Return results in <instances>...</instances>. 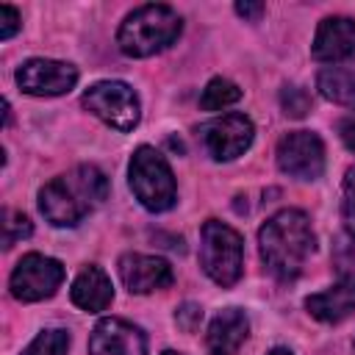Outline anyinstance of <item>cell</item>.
<instances>
[{"label": "cell", "mask_w": 355, "mask_h": 355, "mask_svg": "<svg viewBox=\"0 0 355 355\" xmlns=\"http://www.w3.org/2000/svg\"><path fill=\"white\" fill-rule=\"evenodd\" d=\"M108 197V178L94 164H80L39 189V211L55 227H75Z\"/></svg>", "instance_id": "cell-1"}, {"label": "cell", "mask_w": 355, "mask_h": 355, "mask_svg": "<svg viewBox=\"0 0 355 355\" xmlns=\"http://www.w3.org/2000/svg\"><path fill=\"white\" fill-rule=\"evenodd\" d=\"M258 247L266 269L277 280H294L305 269L316 250V233L311 219L300 208H283L258 230Z\"/></svg>", "instance_id": "cell-2"}, {"label": "cell", "mask_w": 355, "mask_h": 355, "mask_svg": "<svg viewBox=\"0 0 355 355\" xmlns=\"http://www.w3.org/2000/svg\"><path fill=\"white\" fill-rule=\"evenodd\" d=\"M180 31H183V19L175 8L164 3H147L133 8L122 19L116 31V47L130 58H147L175 44Z\"/></svg>", "instance_id": "cell-3"}, {"label": "cell", "mask_w": 355, "mask_h": 355, "mask_svg": "<svg viewBox=\"0 0 355 355\" xmlns=\"http://www.w3.org/2000/svg\"><path fill=\"white\" fill-rule=\"evenodd\" d=\"M128 180H130L133 197L153 214H164L178 202V183H175L172 166L150 144L136 147V153L130 155Z\"/></svg>", "instance_id": "cell-4"}, {"label": "cell", "mask_w": 355, "mask_h": 355, "mask_svg": "<svg viewBox=\"0 0 355 355\" xmlns=\"http://www.w3.org/2000/svg\"><path fill=\"white\" fill-rule=\"evenodd\" d=\"M200 263L202 272L222 288L233 286L241 277V266H244V241L241 236L219 222V219H208L200 227Z\"/></svg>", "instance_id": "cell-5"}, {"label": "cell", "mask_w": 355, "mask_h": 355, "mask_svg": "<svg viewBox=\"0 0 355 355\" xmlns=\"http://www.w3.org/2000/svg\"><path fill=\"white\" fill-rule=\"evenodd\" d=\"M80 103L89 114H94L97 119H103L108 128L119 133L133 130L141 119L139 94L125 80H97L83 92Z\"/></svg>", "instance_id": "cell-6"}, {"label": "cell", "mask_w": 355, "mask_h": 355, "mask_svg": "<svg viewBox=\"0 0 355 355\" xmlns=\"http://www.w3.org/2000/svg\"><path fill=\"white\" fill-rule=\"evenodd\" d=\"M61 283H64L61 261L42 255V252H28L14 266L8 288H11L14 300H19V302H39V300L53 297Z\"/></svg>", "instance_id": "cell-7"}, {"label": "cell", "mask_w": 355, "mask_h": 355, "mask_svg": "<svg viewBox=\"0 0 355 355\" xmlns=\"http://www.w3.org/2000/svg\"><path fill=\"white\" fill-rule=\"evenodd\" d=\"M277 166L288 178L316 180L324 172V144L313 130H291L277 141Z\"/></svg>", "instance_id": "cell-8"}, {"label": "cell", "mask_w": 355, "mask_h": 355, "mask_svg": "<svg viewBox=\"0 0 355 355\" xmlns=\"http://www.w3.org/2000/svg\"><path fill=\"white\" fill-rule=\"evenodd\" d=\"M200 139H202L205 153L214 161H233L250 150L255 139V128L250 116L244 114H225V116L205 122L200 128Z\"/></svg>", "instance_id": "cell-9"}, {"label": "cell", "mask_w": 355, "mask_h": 355, "mask_svg": "<svg viewBox=\"0 0 355 355\" xmlns=\"http://www.w3.org/2000/svg\"><path fill=\"white\" fill-rule=\"evenodd\" d=\"M78 83V67L55 58H28L17 69V86L25 94L36 97H58L72 92Z\"/></svg>", "instance_id": "cell-10"}, {"label": "cell", "mask_w": 355, "mask_h": 355, "mask_svg": "<svg viewBox=\"0 0 355 355\" xmlns=\"http://www.w3.org/2000/svg\"><path fill=\"white\" fill-rule=\"evenodd\" d=\"M89 352L92 355H147V338L136 324L108 316L94 324L89 336Z\"/></svg>", "instance_id": "cell-11"}, {"label": "cell", "mask_w": 355, "mask_h": 355, "mask_svg": "<svg viewBox=\"0 0 355 355\" xmlns=\"http://www.w3.org/2000/svg\"><path fill=\"white\" fill-rule=\"evenodd\" d=\"M119 277L130 294H150L158 288L172 286L175 272L172 266L158 255H141V252H125L119 258Z\"/></svg>", "instance_id": "cell-12"}, {"label": "cell", "mask_w": 355, "mask_h": 355, "mask_svg": "<svg viewBox=\"0 0 355 355\" xmlns=\"http://www.w3.org/2000/svg\"><path fill=\"white\" fill-rule=\"evenodd\" d=\"M355 53V19L349 17H324L316 28L311 55L316 61L338 64Z\"/></svg>", "instance_id": "cell-13"}, {"label": "cell", "mask_w": 355, "mask_h": 355, "mask_svg": "<svg viewBox=\"0 0 355 355\" xmlns=\"http://www.w3.org/2000/svg\"><path fill=\"white\" fill-rule=\"evenodd\" d=\"M250 336V319L241 308L219 311L205 333V347L211 355H233Z\"/></svg>", "instance_id": "cell-14"}, {"label": "cell", "mask_w": 355, "mask_h": 355, "mask_svg": "<svg viewBox=\"0 0 355 355\" xmlns=\"http://www.w3.org/2000/svg\"><path fill=\"white\" fill-rule=\"evenodd\" d=\"M305 308L313 319L324 322V324H338L341 319H347L355 311V277H338L336 286L311 294L305 300Z\"/></svg>", "instance_id": "cell-15"}, {"label": "cell", "mask_w": 355, "mask_h": 355, "mask_svg": "<svg viewBox=\"0 0 355 355\" xmlns=\"http://www.w3.org/2000/svg\"><path fill=\"white\" fill-rule=\"evenodd\" d=\"M72 302L89 313H97V311H105L114 300V286H111V277L100 269V266H83L78 272V277L72 280V291H69Z\"/></svg>", "instance_id": "cell-16"}, {"label": "cell", "mask_w": 355, "mask_h": 355, "mask_svg": "<svg viewBox=\"0 0 355 355\" xmlns=\"http://www.w3.org/2000/svg\"><path fill=\"white\" fill-rule=\"evenodd\" d=\"M316 89L322 92V97L355 108V61L347 64H333L327 69L319 72L316 78Z\"/></svg>", "instance_id": "cell-17"}, {"label": "cell", "mask_w": 355, "mask_h": 355, "mask_svg": "<svg viewBox=\"0 0 355 355\" xmlns=\"http://www.w3.org/2000/svg\"><path fill=\"white\" fill-rule=\"evenodd\" d=\"M239 100H241V89L233 80H227V78H211L205 83L202 94H200V108L202 111H222V108H227V105H233Z\"/></svg>", "instance_id": "cell-18"}, {"label": "cell", "mask_w": 355, "mask_h": 355, "mask_svg": "<svg viewBox=\"0 0 355 355\" xmlns=\"http://www.w3.org/2000/svg\"><path fill=\"white\" fill-rule=\"evenodd\" d=\"M67 352H69V333L64 327H47V330H42L22 349V355H67Z\"/></svg>", "instance_id": "cell-19"}, {"label": "cell", "mask_w": 355, "mask_h": 355, "mask_svg": "<svg viewBox=\"0 0 355 355\" xmlns=\"http://www.w3.org/2000/svg\"><path fill=\"white\" fill-rule=\"evenodd\" d=\"M341 219L349 239H355V166L347 169L344 186H341Z\"/></svg>", "instance_id": "cell-20"}, {"label": "cell", "mask_w": 355, "mask_h": 355, "mask_svg": "<svg viewBox=\"0 0 355 355\" xmlns=\"http://www.w3.org/2000/svg\"><path fill=\"white\" fill-rule=\"evenodd\" d=\"M280 105L286 116H305L311 111V94L300 86H283L280 92Z\"/></svg>", "instance_id": "cell-21"}, {"label": "cell", "mask_w": 355, "mask_h": 355, "mask_svg": "<svg viewBox=\"0 0 355 355\" xmlns=\"http://www.w3.org/2000/svg\"><path fill=\"white\" fill-rule=\"evenodd\" d=\"M3 247H14L17 241L28 239L33 233V225L25 214H6V222H3Z\"/></svg>", "instance_id": "cell-22"}, {"label": "cell", "mask_w": 355, "mask_h": 355, "mask_svg": "<svg viewBox=\"0 0 355 355\" xmlns=\"http://www.w3.org/2000/svg\"><path fill=\"white\" fill-rule=\"evenodd\" d=\"M336 263L341 277H355V239H341L336 247Z\"/></svg>", "instance_id": "cell-23"}, {"label": "cell", "mask_w": 355, "mask_h": 355, "mask_svg": "<svg viewBox=\"0 0 355 355\" xmlns=\"http://www.w3.org/2000/svg\"><path fill=\"white\" fill-rule=\"evenodd\" d=\"M175 322H178V327H183L186 333H194V330L200 327V322H202V308L194 305V302H186V305H180V308L175 311Z\"/></svg>", "instance_id": "cell-24"}, {"label": "cell", "mask_w": 355, "mask_h": 355, "mask_svg": "<svg viewBox=\"0 0 355 355\" xmlns=\"http://www.w3.org/2000/svg\"><path fill=\"white\" fill-rule=\"evenodd\" d=\"M19 11L14 8V6H8V3H3L0 6V39L6 42V39H11L17 31H19Z\"/></svg>", "instance_id": "cell-25"}, {"label": "cell", "mask_w": 355, "mask_h": 355, "mask_svg": "<svg viewBox=\"0 0 355 355\" xmlns=\"http://www.w3.org/2000/svg\"><path fill=\"white\" fill-rule=\"evenodd\" d=\"M338 136H341V141L347 144V150L355 153V116H344V119L338 122Z\"/></svg>", "instance_id": "cell-26"}, {"label": "cell", "mask_w": 355, "mask_h": 355, "mask_svg": "<svg viewBox=\"0 0 355 355\" xmlns=\"http://www.w3.org/2000/svg\"><path fill=\"white\" fill-rule=\"evenodd\" d=\"M266 11V6L263 3H236V14L239 17H244V19H261V14Z\"/></svg>", "instance_id": "cell-27"}, {"label": "cell", "mask_w": 355, "mask_h": 355, "mask_svg": "<svg viewBox=\"0 0 355 355\" xmlns=\"http://www.w3.org/2000/svg\"><path fill=\"white\" fill-rule=\"evenodd\" d=\"M266 355H294L291 349H286V347H275V349H269Z\"/></svg>", "instance_id": "cell-28"}, {"label": "cell", "mask_w": 355, "mask_h": 355, "mask_svg": "<svg viewBox=\"0 0 355 355\" xmlns=\"http://www.w3.org/2000/svg\"><path fill=\"white\" fill-rule=\"evenodd\" d=\"M161 355H186V352H178V349H164Z\"/></svg>", "instance_id": "cell-29"}, {"label": "cell", "mask_w": 355, "mask_h": 355, "mask_svg": "<svg viewBox=\"0 0 355 355\" xmlns=\"http://www.w3.org/2000/svg\"><path fill=\"white\" fill-rule=\"evenodd\" d=\"M352 347H355V344H352Z\"/></svg>", "instance_id": "cell-30"}]
</instances>
